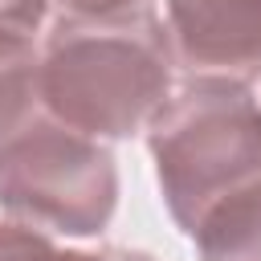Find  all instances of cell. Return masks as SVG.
<instances>
[{
  "mask_svg": "<svg viewBox=\"0 0 261 261\" xmlns=\"http://www.w3.org/2000/svg\"><path fill=\"white\" fill-rule=\"evenodd\" d=\"M167 90L171 41L147 0L110 16H61L37 53L41 106L90 139H130Z\"/></svg>",
  "mask_w": 261,
  "mask_h": 261,
  "instance_id": "6da1fadb",
  "label": "cell"
},
{
  "mask_svg": "<svg viewBox=\"0 0 261 261\" xmlns=\"http://www.w3.org/2000/svg\"><path fill=\"white\" fill-rule=\"evenodd\" d=\"M147 147L171 220L192 232L216 200L261 175V102L245 82L192 73L147 122Z\"/></svg>",
  "mask_w": 261,
  "mask_h": 261,
  "instance_id": "7a4b0ae2",
  "label": "cell"
},
{
  "mask_svg": "<svg viewBox=\"0 0 261 261\" xmlns=\"http://www.w3.org/2000/svg\"><path fill=\"white\" fill-rule=\"evenodd\" d=\"M118 204L114 155L41 102L0 135V208L65 237H98Z\"/></svg>",
  "mask_w": 261,
  "mask_h": 261,
  "instance_id": "3957f363",
  "label": "cell"
},
{
  "mask_svg": "<svg viewBox=\"0 0 261 261\" xmlns=\"http://www.w3.org/2000/svg\"><path fill=\"white\" fill-rule=\"evenodd\" d=\"M167 41L192 73L249 86L261 73V0H167Z\"/></svg>",
  "mask_w": 261,
  "mask_h": 261,
  "instance_id": "277c9868",
  "label": "cell"
},
{
  "mask_svg": "<svg viewBox=\"0 0 261 261\" xmlns=\"http://www.w3.org/2000/svg\"><path fill=\"white\" fill-rule=\"evenodd\" d=\"M188 237L200 261H261V175L216 200Z\"/></svg>",
  "mask_w": 261,
  "mask_h": 261,
  "instance_id": "5b68a950",
  "label": "cell"
},
{
  "mask_svg": "<svg viewBox=\"0 0 261 261\" xmlns=\"http://www.w3.org/2000/svg\"><path fill=\"white\" fill-rule=\"evenodd\" d=\"M61 249L53 237L24 220H0V261H57Z\"/></svg>",
  "mask_w": 261,
  "mask_h": 261,
  "instance_id": "8992f818",
  "label": "cell"
},
{
  "mask_svg": "<svg viewBox=\"0 0 261 261\" xmlns=\"http://www.w3.org/2000/svg\"><path fill=\"white\" fill-rule=\"evenodd\" d=\"M143 0H61V8L69 16H110V12H126Z\"/></svg>",
  "mask_w": 261,
  "mask_h": 261,
  "instance_id": "52a82bcc",
  "label": "cell"
},
{
  "mask_svg": "<svg viewBox=\"0 0 261 261\" xmlns=\"http://www.w3.org/2000/svg\"><path fill=\"white\" fill-rule=\"evenodd\" d=\"M57 261H155V257L139 253V249H98V253H73V249H65Z\"/></svg>",
  "mask_w": 261,
  "mask_h": 261,
  "instance_id": "ba28073f",
  "label": "cell"
}]
</instances>
